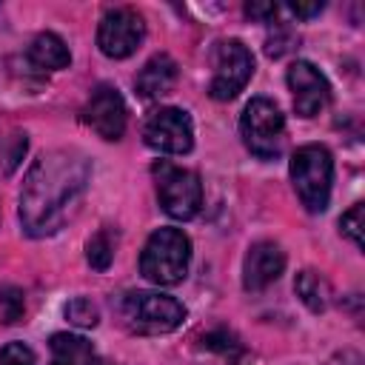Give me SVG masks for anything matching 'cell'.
I'll use <instances>...</instances> for the list:
<instances>
[{
  "label": "cell",
  "instance_id": "17",
  "mask_svg": "<svg viewBox=\"0 0 365 365\" xmlns=\"http://www.w3.org/2000/svg\"><path fill=\"white\" fill-rule=\"evenodd\" d=\"M86 259L94 271H106L114 259V242L108 231H97L88 242H86Z\"/></svg>",
  "mask_w": 365,
  "mask_h": 365
},
{
  "label": "cell",
  "instance_id": "23",
  "mask_svg": "<svg viewBox=\"0 0 365 365\" xmlns=\"http://www.w3.org/2000/svg\"><path fill=\"white\" fill-rule=\"evenodd\" d=\"M245 14L259 23H274V17L279 14V6L277 3H245Z\"/></svg>",
  "mask_w": 365,
  "mask_h": 365
},
{
  "label": "cell",
  "instance_id": "15",
  "mask_svg": "<svg viewBox=\"0 0 365 365\" xmlns=\"http://www.w3.org/2000/svg\"><path fill=\"white\" fill-rule=\"evenodd\" d=\"M48 345H51V365H97L94 348L86 336L54 334Z\"/></svg>",
  "mask_w": 365,
  "mask_h": 365
},
{
  "label": "cell",
  "instance_id": "3",
  "mask_svg": "<svg viewBox=\"0 0 365 365\" xmlns=\"http://www.w3.org/2000/svg\"><path fill=\"white\" fill-rule=\"evenodd\" d=\"M288 171H291V182H294V191H297L299 202L311 214L325 211L328 200H331V182H334V157H331V151L319 143L299 145L291 157Z\"/></svg>",
  "mask_w": 365,
  "mask_h": 365
},
{
  "label": "cell",
  "instance_id": "24",
  "mask_svg": "<svg viewBox=\"0 0 365 365\" xmlns=\"http://www.w3.org/2000/svg\"><path fill=\"white\" fill-rule=\"evenodd\" d=\"M322 9H325L322 0H314V3H288V11L297 14L299 20H311V17H317Z\"/></svg>",
  "mask_w": 365,
  "mask_h": 365
},
{
  "label": "cell",
  "instance_id": "10",
  "mask_svg": "<svg viewBox=\"0 0 365 365\" xmlns=\"http://www.w3.org/2000/svg\"><path fill=\"white\" fill-rule=\"evenodd\" d=\"M83 120L86 125L103 137V140H120L125 134V123H128V108L123 94L117 91V86L111 83H100L94 86V91L88 94L86 106H83Z\"/></svg>",
  "mask_w": 365,
  "mask_h": 365
},
{
  "label": "cell",
  "instance_id": "18",
  "mask_svg": "<svg viewBox=\"0 0 365 365\" xmlns=\"http://www.w3.org/2000/svg\"><path fill=\"white\" fill-rule=\"evenodd\" d=\"M63 314H66V319H68L71 325H77V328H94V325L100 322V308H97L88 297H74L71 302H66Z\"/></svg>",
  "mask_w": 365,
  "mask_h": 365
},
{
  "label": "cell",
  "instance_id": "13",
  "mask_svg": "<svg viewBox=\"0 0 365 365\" xmlns=\"http://www.w3.org/2000/svg\"><path fill=\"white\" fill-rule=\"evenodd\" d=\"M177 83V63L174 57H168L165 51L154 54L134 77V88L143 100H157L163 94H168Z\"/></svg>",
  "mask_w": 365,
  "mask_h": 365
},
{
  "label": "cell",
  "instance_id": "19",
  "mask_svg": "<svg viewBox=\"0 0 365 365\" xmlns=\"http://www.w3.org/2000/svg\"><path fill=\"white\" fill-rule=\"evenodd\" d=\"M294 46H297V34H294L285 23H277L274 31L265 37V54H268L271 60H279V57L288 54Z\"/></svg>",
  "mask_w": 365,
  "mask_h": 365
},
{
  "label": "cell",
  "instance_id": "16",
  "mask_svg": "<svg viewBox=\"0 0 365 365\" xmlns=\"http://www.w3.org/2000/svg\"><path fill=\"white\" fill-rule=\"evenodd\" d=\"M294 291H297V297L302 299V305H305L308 311H314V314H322V311L328 308V302H331V285H328V279H325L319 271H314V268H302V271L297 274Z\"/></svg>",
  "mask_w": 365,
  "mask_h": 365
},
{
  "label": "cell",
  "instance_id": "20",
  "mask_svg": "<svg viewBox=\"0 0 365 365\" xmlns=\"http://www.w3.org/2000/svg\"><path fill=\"white\" fill-rule=\"evenodd\" d=\"M362 211H365V205H362V202H354V205L339 217V231H342L356 248H362Z\"/></svg>",
  "mask_w": 365,
  "mask_h": 365
},
{
  "label": "cell",
  "instance_id": "1",
  "mask_svg": "<svg viewBox=\"0 0 365 365\" xmlns=\"http://www.w3.org/2000/svg\"><path fill=\"white\" fill-rule=\"evenodd\" d=\"M91 163L77 148H51L34 160L20 188V225L29 237H51L80 208Z\"/></svg>",
  "mask_w": 365,
  "mask_h": 365
},
{
  "label": "cell",
  "instance_id": "9",
  "mask_svg": "<svg viewBox=\"0 0 365 365\" xmlns=\"http://www.w3.org/2000/svg\"><path fill=\"white\" fill-rule=\"evenodd\" d=\"M143 140L160 154H188L194 145V123L188 111L165 106L154 111L143 125Z\"/></svg>",
  "mask_w": 365,
  "mask_h": 365
},
{
  "label": "cell",
  "instance_id": "14",
  "mask_svg": "<svg viewBox=\"0 0 365 365\" xmlns=\"http://www.w3.org/2000/svg\"><path fill=\"white\" fill-rule=\"evenodd\" d=\"M29 60L37 66V68H46V71H60V68H68L71 66V51L68 46L63 43L60 34L54 31H43L31 40L29 46Z\"/></svg>",
  "mask_w": 365,
  "mask_h": 365
},
{
  "label": "cell",
  "instance_id": "25",
  "mask_svg": "<svg viewBox=\"0 0 365 365\" xmlns=\"http://www.w3.org/2000/svg\"><path fill=\"white\" fill-rule=\"evenodd\" d=\"M325 365H362V356H359L356 351H339V354H334Z\"/></svg>",
  "mask_w": 365,
  "mask_h": 365
},
{
  "label": "cell",
  "instance_id": "11",
  "mask_svg": "<svg viewBox=\"0 0 365 365\" xmlns=\"http://www.w3.org/2000/svg\"><path fill=\"white\" fill-rule=\"evenodd\" d=\"M288 88L294 94V111L299 117H317L331 103V83L328 77L308 60H297L288 66Z\"/></svg>",
  "mask_w": 365,
  "mask_h": 365
},
{
  "label": "cell",
  "instance_id": "21",
  "mask_svg": "<svg viewBox=\"0 0 365 365\" xmlns=\"http://www.w3.org/2000/svg\"><path fill=\"white\" fill-rule=\"evenodd\" d=\"M0 365H37V359L26 342H6L0 348Z\"/></svg>",
  "mask_w": 365,
  "mask_h": 365
},
{
  "label": "cell",
  "instance_id": "26",
  "mask_svg": "<svg viewBox=\"0 0 365 365\" xmlns=\"http://www.w3.org/2000/svg\"><path fill=\"white\" fill-rule=\"evenodd\" d=\"M97 365H120V362H97Z\"/></svg>",
  "mask_w": 365,
  "mask_h": 365
},
{
  "label": "cell",
  "instance_id": "4",
  "mask_svg": "<svg viewBox=\"0 0 365 365\" xmlns=\"http://www.w3.org/2000/svg\"><path fill=\"white\" fill-rule=\"evenodd\" d=\"M191 240L180 228H157L140 254V274L154 285H177L188 274Z\"/></svg>",
  "mask_w": 365,
  "mask_h": 365
},
{
  "label": "cell",
  "instance_id": "22",
  "mask_svg": "<svg viewBox=\"0 0 365 365\" xmlns=\"http://www.w3.org/2000/svg\"><path fill=\"white\" fill-rule=\"evenodd\" d=\"M0 311H3V322H17L23 317V294L17 288H3L0 291Z\"/></svg>",
  "mask_w": 365,
  "mask_h": 365
},
{
  "label": "cell",
  "instance_id": "12",
  "mask_svg": "<svg viewBox=\"0 0 365 365\" xmlns=\"http://www.w3.org/2000/svg\"><path fill=\"white\" fill-rule=\"evenodd\" d=\"M282 271H285V251L271 240H259L245 251L242 288L251 294H259L268 285H274L282 277Z\"/></svg>",
  "mask_w": 365,
  "mask_h": 365
},
{
  "label": "cell",
  "instance_id": "6",
  "mask_svg": "<svg viewBox=\"0 0 365 365\" xmlns=\"http://www.w3.org/2000/svg\"><path fill=\"white\" fill-rule=\"evenodd\" d=\"M154 185H157V200L163 211L174 220H191L202 208V182L194 171L174 165L168 160H157L151 165Z\"/></svg>",
  "mask_w": 365,
  "mask_h": 365
},
{
  "label": "cell",
  "instance_id": "7",
  "mask_svg": "<svg viewBox=\"0 0 365 365\" xmlns=\"http://www.w3.org/2000/svg\"><path fill=\"white\" fill-rule=\"evenodd\" d=\"M214 77L208 94L214 100H234L254 74V54L242 40H220L214 46Z\"/></svg>",
  "mask_w": 365,
  "mask_h": 365
},
{
  "label": "cell",
  "instance_id": "5",
  "mask_svg": "<svg viewBox=\"0 0 365 365\" xmlns=\"http://www.w3.org/2000/svg\"><path fill=\"white\" fill-rule=\"evenodd\" d=\"M240 134L245 148L259 160H274L285 143V117L279 106L268 97H254L245 103L240 117Z\"/></svg>",
  "mask_w": 365,
  "mask_h": 365
},
{
  "label": "cell",
  "instance_id": "2",
  "mask_svg": "<svg viewBox=\"0 0 365 365\" xmlns=\"http://www.w3.org/2000/svg\"><path fill=\"white\" fill-rule=\"evenodd\" d=\"M117 311H120L123 325L140 336L171 334L185 319V305L180 299H174L168 294H157V291H131L120 299Z\"/></svg>",
  "mask_w": 365,
  "mask_h": 365
},
{
  "label": "cell",
  "instance_id": "8",
  "mask_svg": "<svg viewBox=\"0 0 365 365\" xmlns=\"http://www.w3.org/2000/svg\"><path fill=\"white\" fill-rule=\"evenodd\" d=\"M143 40H145V20L140 11L128 6L108 9L97 26V46L111 60L131 57Z\"/></svg>",
  "mask_w": 365,
  "mask_h": 365
}]
</instances>
